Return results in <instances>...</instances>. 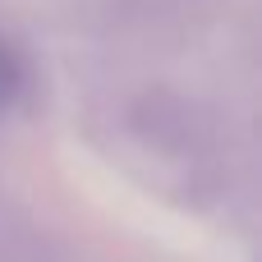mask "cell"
I'll use <instances>...</instances> for the list:
<instances>
[{
	"label": "cell",
	"instance_id": "obj_1",
	"mask_svg": "<svg viewBox=\"0 0 262 262\" xmlns=\"http://www.w3.org/2000/svg\"><path fill=\"white\" fill-rule=\"evenodd\" d=\"M18 83H23V74H18V60L0 46V111L18 97Z\"/></svg>",
	"mask_w": 262,
	"mask_h": 262
}]
</instances>
